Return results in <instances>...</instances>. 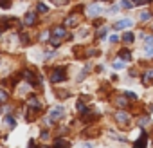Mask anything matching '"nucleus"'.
Returning a JSON list of instances; mask_svg holds the SVG:
<instances>
[{"mask_svg":"<svg viewBox=\"0 0 153 148\" xmlns=\"http://www.w3.org/2000/svg\"><path fill=\"white\" fill-rule=\"evenodd\" d=\"M49 80H51V83H61V81H65L67 80V70H65V67L52 69L51 74H49Z\"/></svg>","mask_w":153,"mask_h":148,"instance_id":"obj_1","label":"nucleus"},{"mask_svg":"<svg viewBox=\"0 0 153 148\" xmlns=\"http://www.w3.org/2000/svg\"><path fill=\"white\" fill-rule=\"evenodd\" d=\"M61 117H65V108H63V107H54V108H51V114H49V123H51V125L56 123V121H59Z\"/></svg>","mask_w":153,"mask_h":148,"instance_id":"obj_2","label":"nucleus"},{"mask_svg":"<svg viewBox=\"0 0 153 148\" xmlns=\"http://www.w3.org/2000/svg\"><path fill=\"white\" fill-rule=\"evenodd\" d=\"M115 121L121 125V126H128L130 125V114L128 112H123V110H119V112H115Z\"/></svg>","mask_w":153,"mask_h":148,"instance_id":"obj_3","label":"nucleus"},{"mask_svg":"<svg viewBox=\"0 0 153 148\" xmlns=\"http://www.w3.org/2000/svg\"><path fill=\"white\" fill-rule=\"evenodd\" d=\"M79 20H81V16L78 15V13H70L67 18H65V27H76V25H78L79 24Z\"/></svg>","mask_w":153,"mask_h":148,"instance_id":"obj_4","label":"nucleus"},{"mask_svg":"<svg viewBox=\"0 0 153 148\" xmlns=\"http://www.w3.org/2000/svg\"><path fill=\"white\" fill-rule=\"evenodd\" d=\"M65 29H67L65 25H59V27H54V29L51 31V36H54V38H58V40H65V38H68V33H67Z\"/></svg>","mask_w":153,"mask_h":148,"instance_id":"obj_5","label":"nucleus"},{"mask_svg":"<svg viewBox=\"0 0 153 148\" xmlns=\"http://www.w3.org/2000/svg\"><path fill=\"white\" fill-rule=\"evenodd\" d=\"M22 76H24L31 85H36V83H38V76H36L33 70H24V72H22Z\"/></svg>","mask_w":153,"mask_h":148,"instance_id":"obj_6","label":"nucleus"},{"mask_svg":"<svg viewBox=\"0 0 153 148\" xmlns=\"http://www.w3.org/2000/svg\"><path fill=\"white\" fill-rule=\"evenodd\" d=\"M103 13V9L99 7V6H96V4H92V6H88L87 7V15L90 16V18H94V16H99Z\"/></svg>","mask_w":153,"mask_h":148,"instance_id":"obj_7","label":"nucleus"},{"mask_svg":"<svg viewBox=\"0 0 153 148\" xmlns=\"http://www.w3.org/2000/svg\"><path fill=\"white\" fill-rule=\"evenodd\" d=\"M27 107L33 108V110H40V108H42V101H40L36 96H31V98L27 99Z\"/></svg>","mask_w":153,"mask_h":148,"instance_id":"obj_8","label":"nucleus"},{"mask_svg":"<svg viewBox=\"0 0 153 148\" xmlns=\"http://www.w3.org/2000/svg\"><path fill=\"white\" fill-rule=\"evenodd\" d=\"M54 148H70V141L58 137V139H54Z\"/></svg>","mask_w":153,"mask_h":148,"instance_id":"obj_9","label":"nucleus"},{"mask_svg":"<svg viewBox=\"0 0 153 148\" xmlns=\"http://www.w3.org/2000/svg\"><path fill=\"white\" fill-rule=\"evenodd\" d=\"M144 52H146L148 56L153 54V38H151V36H148L146 42H144Z\"/></svg>","mask_w":153,"mask_h":148,"instance_id":"obj_10","label":"nucleus"},{"mask_svg":"<svg viewBox=\"0 0 153 148\" xmlns=\"http://www.w3.org/2000/svg\"><path fill=\"white\" fill-rule=\"evenodd\" d=\"M24 24H25V25H34V24H36V13L29 11V13L25 15V18H24Z\"/></svg>","mask_w":153,"mask_h":148,"instance_id":"obj_11","label":"nucleus"},{"mask_svg":"<svg viewBox=\"0 0 153 148\" xmlns=\"http://www.w3.org/2000/svg\"><path fill=\"white\" fill-rule=\"evenodd\" d=\"M131 24H133V22H131L130 18H124V20H119V22H117V24H115L114 27H115V29L119 31V29H126V27H130Z\"/></svg>","mask_w":153,"mask_h":148,"instance_id":"obj_12","label":"nucleus"},{"mask_svg":"<svg viewBox=\"0 0 153 148\" xmlns=\"http://www.w3.org/2000/svg\"><path fill=\"white\" fill-rule=\"evenodd\" d=\"M151 81H153V70H146L142 74V83L144 85H151Z\"/></svg>","mask_w":153,"mask_h":148,"instance_id":"obj_13","label":"nucleus"},{"mask_svg":"<svg viewBox=\"0 0 153 148\" xmlns=\"http://www.w3.org/2000/svg\"><path fill=\"white\" fill-rule=\"evenodd\" d=\"M146 143H148V135L142 134V135L135 141V146H133V148H146Z\"/></svg>","mask_w":153,"mask_h":148,"instance_id":"obj_14","label":"nucleus"},{"mask_svg":"<svg viewBox=\"0 0 153 148\" xmlns=\"http://www.w3.org/2000/svg\"><path fill=\"white\" fill-rule=\"evenodd\" d=\"M133 40H135V34H133V33H130V31L123 34V42H124V43H131Z\"/></svg>","mask_w":153,"mask_h":148,"instance_id":"obj_15","label":"nucleus"},{"mask_svg":"<svg viewBox=\"0 0 153 148\" xmlns=\"http://www.w3.org/2000/svg\"><path fill=\"white\" fill-rule=\"evenodd\" d=\"M123 9H131L135 4H133V0H121V4H119Z\"/></svg>","mask_w":153,"mask_h":148,"instance_id":"obj_16","label":"nucleus"},{"mask_svg":"<svg viewBox=\"0 0 153 148\" xmlns=\"http://www.w3.org/2000/svg\"><path fill=\"white\" fill-rule=\"evenodd\" d=\"M119 58H124V60H131V54L128 49H121L119 51Z\"/></svg>","mask_w":153,"mask_h":148,"instance_id":"obj_17","label":"nucleus"},{"mask_svg":"<svg viewBox=\"0 0 153 148\" xmlns=\"http://www.w3.org/2000/svg\"><path fill=\"white\" fill-rule=\"evenodd\" d=\"M7 98H9V94H7L4 89H0V105L6 103V101H7Z\"/></svg>","mask_w":153,"mask_h":148,"instance_id":"obj_18","label":"nucleus"},{"mask_svg":"<svg viewBox=\"0 0 153 148\" xmlns=\"http://www.w3.org/2000/svg\"><path fill=\"white\" fill-rule=\"evenodd\" d=\"M4 123H6V126H9V128L15 126V119H13L11 116H6V117H4Z\"/></svg>","mask_w":153,"mask_h":148,"instance_id":"obj_19","label":"nucleus"},{"mask_svg":"<svg viewBox=\"0 0 153 148\" xmlns=\"http://www.w3.org/2000/svg\"><path fill=\"white\" fill-rule=\"evenodd\" d=\"M76 108H78L81 114H87V107H85V103H83V101H78V103H76Z\"/></svg>","mask_w":153,"mask_h":148,"instance_id":"obj_20","label":"nucleus"},{"mask_svg":"<svg viewBox=\"0 0 153 148\" xmlns=\"http://www.w3.org/2000/svg\"><path fill=\"white\" fill-rule=\"evenodd\" d=\"M108 135H110V137H114V139H119V141H124V135H121V134H115L114 130H108Z\"/></svg>","mask_w":153,"mask_h":148,"instance_id":"obj_21","label":"nucleus"},{"mask_svg":"<svg viewBox=\"0 0 153 148\" xmlns=\"http://www.w3.org/2000/svg\"><path fill=\"white\" fill-rule=\"evenodd\" d=\"M36 11H38V13H47V11H49V7H47L45 4H42V2H40V4L36 6Z\"/></svg>","mask_w":153,"mask_h":148,"instance_id":"obj_22","label":"nucleus"},{"mask_svg":"<svg viewBox=\"0 0 153 148\" xmlns=\"http://www.w3.org/2000/svg\"><path fill=\"white\" fill-rule=\"evenodd\" d=\"M139 18H140L142 22H146V20H149V18H151V13H148V11H142V13L139 15Z\"/></svg>","mask_w":153,"mask_h":148,"instance_id":"obj_23","label":"nucleus"},{"mask_svg":"<svg viewBox=\"0 0 153 148\" xmlns=\"http://www.w3.org/2000/svg\"><path fill=\"white\" fill-rule=\"evenodd\" d=\"M59 43H61V40H58V38L51 36V40H49V45H52V47H59Z\"/></svg>","mask_w":153,"mask_h":148,"instance_id":"obj_24","label":"nucleus"},{"mask_svg":"<svg viewBox=\"0 0 153 148\" xmlns=\"http://www.w3.org/2000/svg\"><path fill=\"white\" fill-rule=\"evenodd\" d=\"M124 98H128V99H137V94H135V92L126 90V92H124Z\"/></svg>","mask_w":153,"mask_h":148,"instance_id":"obj_25","label":"nucleus"},{"mask_svg":"<svg viewBox=\"0 0 153 148\" xmlns=\"http://www.w3.org/2000/svg\"><path fill=\"white\" fill-rule=\"evenodd\" d=\"M117 105H119V107H123V108H124V107H128V101H126V99H124V98H117Z\"/></svg>","mask_w":153,"mask_h":148,"instance_id":"obj_26","label":"nucleus"},{"mask_svg":"<svg viewBox=\"0 0 153 148\" xmlns=\"http://www.w3.org/2000/svg\"><path fill=\"white\" fill-rule=\"evenodd\" d=\"M151 0H133V4H137V6H142V4H149Z\"/></svg>","mask_w":153,"mask_h":148,"instance_id":"obj_27","label":"nucleus"},{"mask_svg":"<svg viewBox=\"0 0 153 148\" xmlns=\"http://www.w3.org/2000/svg\"><path fill=\"white\" fill-rule=\"evenodd\" d=\"M124 67V61H114V69H123Z\"/></svg>","mask_w":153,"mask_h":148,"instance_id":"obj_28","label":"nucleus"},{"mask_svg":"<svg viewBox=\"0 0 153 148\" xmlns=\"http://www.w3.org/2000/svg\"><path fill=\"white\" fill-rule=\"evenodd\" d=\"M52 2H54L56 6H63V4H67V0H52Z\"/></svg>","mask_w":153,"mask_h":148,"instance_id":"obj_29","label":"nucleus"},{"mask_svg":"<svg viewBox=\"0 0 153 148\" xmlns=\"http://www.w3.org/2000/svg\"><path fill=\"white\" fill-rule=\"evenodd\" d=\"M148 121H149V119H148V117L144 116V117H140V121H139V125H142V126H144V125H146Z\"/></svg>","mask_w":153,"mask_h":148,"instance_id":"obj_30","label":"nucleus"},{"mask_svg":"<svg viewBox=\"0 0 153 148\" xmlns=\"http://www.w3.org/2000/svg\"><path fill=\"white\" fill-rule=\"evenodd\" d=\"M117 40H119V38H117V36H110V43H115V42H117Z\"/></svg>","mask_w":153,"mask_h":148,"instance_id":"obj_31","label":"nucleus"},{"mask_svg":"<svg viewBox=\"0 0 153 148\" xmlns=\"http://www.w3.org/2000/svg\"><path fill=\"white\" fill-rule=\"evenodd\" d=\"M105 31H106V29H99V33H97V36H105Z\"/></svg>","mask_w":153,"mask_h":148,"instance_id":"obj_32","label":"nucleus"},{"mask_svg":"<svg viewBox=\"0 0 153 148\" xmlns=\"http://www.w3.org/2000/svg\"><path fill=\"white\" fill-rule=\"evenodd\" d=\"M83 148H94V146H92L90 143H85V144H83Z\"/></svg>","mask_w":153,"mask_h":148,"instance_id":"obj_33","label":"nucleus"},{"mask_svg":"<svg viewBox=\"0 0 153 148\" xmlns=\"http://www.w3.org/2000/svg\"><path fill=\"white\" fill-rule=\"evenodd\" d=\"M29 148H38V146H34V141H31L29 143Z\"/></svg>","mask_w":153,"mask_h":148,"instance_id":"obj_34","label":"nucleus"},{"mask_svg":"<svg viewBox=\"0 0 153 148\" xmlns=\"http://www.w3.org/2000/svg\"><path fill=\"white\" fill-rule=\"evenodd\" d=\"M106 2H110V0H106Z\"/></svg>","mask_w":153,"mask_h":148,"instance_id":"obj_35","label":"nucleus"},{"mask_svg":"<svg viewBox=\"0 0 153 148\" xmlns=\"http://www.w3.org/2000/svg\"><path fill=\"white\" fill-rule=\"evenodd\" d=\"M0 112H2V108H0Z\"/></svg>","mask_w":153,"mask_h":148,"instance_id":"obj_36","label":"nucleus"}]
</instances>
